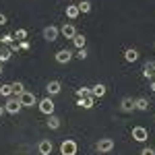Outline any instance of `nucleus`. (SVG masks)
Instances as JSON below:
<instances>
[{
  "instance_id": "f257e3e1",
  "label": "nucleus",
  "mask_w": 155,
  "mask_h": 155,
  "mask_svg": "<svg viewBox=\"0 0 155 155\" xmlns=\"http://www.w3.org/2000/svg\"><path fill=\"white\" fill-rule=\"evenodd\" d=\"M21 101H19V97H8V99H6V104H4V110H6V112H8V114H12V116H15V114H19V112H21Z\"/></svg>"
},
{
  "instance_id": "f03ea898",
  "label": "nucleus",
  "mask_w": 155,
  "mask_h": 155,
  "mask_svg": "<svg viewBox=\"0 0 155 155\" xmlns=\"http://www.w3.org/2000/svg\"><path fill=\"white\" fill-rule=\"evenodd\" d=\"M19 101H21L23 107H33L37 104V97H35V93H31V91H23V93L19 95Z\"/></svg>"
},
{
  "instance_id": "7ed1b4c3",
  "label": "nucleus",
  "mask_w": 155,
  "mask_h": 155,
  "mask_svg": "<svg viewBox=\"0 0 155 155\" xmlns=\"http://www.w3.org/2000/svg\"><path fill=\"white\" fill-rule=\"evenodd\" d=\"M60 153L62 155H77V143H74L72 139L62 141V145H60Z\"/></svg>"
},
{
  "instance_id": "20e7f679",
  "label": "nucleus",
  "mask_w": 155,
  "mask_h": 155,
  "mask_svg": "<svg viewBox=\"0 0 155 155\" xmlns=\"http://www.w3.org/2000/svg\"><path fill=\"white\" fill-rule=\"evenodd\" d=\"M39 112H41V114H46V116H52V114H54V101H52V99H50V97H44V99H41V101H39Z\"/></svg>"
},
{
  "instance_id": "39448f33",
  "label": "nucleus",
  "mask_w": 155,
  "mask_h": 155,
  "mask_svg": "<svg viewBox=\"0 0 155 155\" xmlns=\"http://www.w3.org/2000/svg\"><path fill=\"white\" fill-rule=\"evenodd\" d=\"M132 139H134L137 143H145V141L149 139V132H147V128H143V126H134V128H132Z\"/></svg>"
},
{
  "instance_id": "423d86ee",
  "label": "nucleus",
  "mask_w": 155,
  "mask_h": 155,
  "mask_svg": "<svg viewBox=\"0 0 155 155\" xmlns=\"http://www.w3.org/2000/svg\"><path fill=\"white\" fill-rule=\"evenodd\" d=\"M54 58H56L58 64H68V62L72 60V52H71V50H58Z\"/></svg>"
},
{
  "instance_id": "0eeeda50",
  "label": "nucleus",
  "mask_w": 155,
  "mask_h": 155,
  "mask_svg": "<svg viewBox=\"0 0 155 155\" xmlns=\"http://www.w3.org/2000/svg\"><path fill=\"white\" fill-rule=\"evenodd\" d=\"M114 149V141L112 139H99L97 141V151L99 153H110Z\"/></svg>"
},
{
  "instance_id": "6e6552de",
  "label": "nucleus",
  "mask_w": 155,
  "mask_h": 155,
  "mask_svg": "<svg viewBox=\"0 0 155 155\" xmlns=\"http://www.w3.org/2000/svg\"><path fill=\"white\" fill-rule=\"evenodd\" d=\"M58 33H60V29L54 27V25H48V27L44 29V37H46L48 41H56V39H58Z\"/></svg>"
},
{
  "instance_id": "1a4fd4ad",
  "label": "nucleus",
  "mask_w": 155,
  "mask_h": 155,
  "mask_svg": "<svg viewBox=\"0 0 155 155\" xmlns=\"http://www.w3.org/2000/svg\"><path fill=\"white\" fill-rule=\"evenodd\" d=\"M52 149H54V145H52L50 139H44V141H39V145H37L39 155H50V153H52Z\"/></svg>"
},
{
  "instance_id": "9d476101",
  "label": "nucleus",
  "mask_w": 155,
  "mask_h": 155,
  "mask_svg": "<svg viewBox=\"0 0 155 155\" xmlns=\"http://www.w3.org/2000/svg\"><path fill=\"white\" fill-rule=\"evenodd\" d=\"M77 106L85 107V110H91L95 106V97L93 95H87V97H77Z\"/></svg>"
},
{
  "instance_id": "9b49d317",
  "label": "nucleus",
  "mask_w": 155,
  "mask_h": 155,
  "mask_svg": "<svg viewBox=\"0 0 155 155\" xmlns=\"http://www.w3.org/2000/svg\"><path fill=\"white\" fill-rule=\"evenodd\" d=\"M60 33L66 37V39H72L74 33H77V29H74V25H72V23H64L62 27H60Z\"/></svg>"
},
{
  "instance_id": "f8f14e48",
  "label": "nucleus",
  "mask_w": 155,
  "mask_h": 155,
  "mask_svg": "<svg viewBox=\"0 0 155 155\" xmlns=\"http://www.w3.org/2000/svg\"><path fill=\"white\" fill-rule=\"evenodd\" d=\"M143 77H145V79H149V81H153V79H155V62H145Z\"/></svg>"
},
{
  "instance_id": "ddd939ff",
  "label": "nucleus",
  "mask_w": 155,
  "mask_h": 155,
  "mask_svg": "<svg viewBox=\"0 0 155 155\" xmlns=\"http://www.w3.org/2000/svg\"><path fill=\"white\" fill-rule=\"evenodd\" d=\"M46 91H48V95H58L60 91H62V85H60V81H50L48 87H46Z\"/></svg>"
},
{
  "instance_id": "4468645a",
  "label": "nucleus",
  "mask_w": 155,
  "mask_h": 155,
  "mask_svg": "<svg viewBox=\"0 0 155 155\" xmlns=\"http://www.w3.org/2000/svg\"><path fill=\"white\" fill-rule=\"evenodd\" d=\"M91 95L95 97V99H99V97H104L106 95V85H101V83H97L91 87Z\"/></svg>"
},
{
  "instance_id": "2eb2a0df",
  "label": "nucleus",
  "mask_w": 155,
  "mask_h": 155,
  "mask_svg": "<svg viewBox=\"0 0 155 155\" xmlns=\"http://www.w3.org/2000/svg\"><path fill=\"white\" fill-rule=\"evenodd\" d=\"M134 110H139V112H147V110H149V99H147V97H139V99H134Z\"/></svg>"
},
{
  "instance_id": "dca6fc26",
  "label": "nucleus",
  "mask_w": 155,
  "mask_h": 155,
  "mask_svg": "<svg viewBox=\"0 0 155 155\" xmlns=\"http://www.w3.org/2000/svg\"><path fill=\"white\" fill-rule=\"evenodd\" d=\"M120 110H122V112H132V110H134V99H132V97H124V99L120 101Z\"/></svg>"
},
{
  "instance_id": "f3484780",
  "label": "nucleus",
  "mask_w": 155,
  "mask_h": 155,
  "mask_svg": "<svg viewBox=\"0 0 155 155\" xmlns=\"http://www.w3.org/2000/svg\"><path fill=\"white\" fill-rule=\"evenodd\" d=\"M60 124H62V120L56 116V114H52V116H48V128H52V130H58Z\"/></svg>"
},
{
  "instance_id": "a211bd4d",
  "label": "nucleus",
  "mask_w": 155,
  "mask_h": 155,
  "mask_svg": "<svg viewBox=\"0 0 155 155\" xmlns=\"http://www.w3.org/2000/svg\"><path fill=\"white\" fill-rule=\"evenodd\" d=\"M85 41H87V39H85L83 33H74V37H72V46H74L77 50L85 48Z\"/></svg>"
},
{
  "instance_id": "6ab92c4d",
  "label": "nucleus",
  "mask_w": 155,
  "mask_h": 155,
  "mask_svg": "<svg viewBox=\"0 0 155 155\" xmlns=\"http://www.w3.org/2000/svg\"><path fill=\"white\" fill-rule=\"evenodd\" d=\"M124 60H126V62H137V60H139V52L134 48H128L124 52Z\"/></svg>"
},
{
  "instance_id": "aec40b11",
  "label": "nucleus",
  "mask_w": 155,
  "mask_h": 155,
  "mask_svg": "<svg viewBox=\"0 0 155 155\" xmlns=\"http://www.w3.org/2000/svg\"><path fill=\"white\" fill-rule=\"evenodd\" d=\"M0 95H4L6 99H8V97H12V95H15V93H12V85L11 83L0 85Z\"/></svg>"
},
{
  "instance_id": "412c9836",
  "label": "nucleus",
  "mask_w": 155,
  "mask_h": 155,
  "mask_svg": "<svg viewBox=\"0 0 155 155\" xmlns=\"http://www.w3.org/2000/svg\"><path fill=\"white\" fill-rule=\"evenodd\" d=\"M79 15H81V11H79V6H77V4L66 6V17H68V19H77Z\"/></svg>"
},
{
  "instance_id": "4be33fe9",
  "label": "nucleus",
  "mask_w": 155,
  "mask_h": 155,
  "mask_svg": "<svg viewBox=\"0 0 155 155\" xmlns=\"http://www.w3.org/2000/svg\"><path fill=\"white\" fill-rule=\"evenodd\" d=\"M11 85H12V93H15V97H19L25 91V87H23L21 81H15V83H11Z\"/></svg>"
},
{
  "instance_id": "5701e85b",
  "label": "nucleus",
  "mask_w": 155,
  "mask_h": 155,
  "mask_svg": "<svg viewBox=\"0 0 155 155\" xmlns=\"http://www.w3.org/2000/svg\"><path fill=\"white\" fill-rule=\"evenodd\" d=\"M11 58H12V52L8 48H4L2 52H0V64H2V62H8Z\"/></svg>"
},
{
  "instance_id": "b1692460",
  "label": "nucleus",
  "mask_w": 155,
  "mask_h": 155,
  "mask_svg": "<svg viewBox=\"0 0 155 155\" xmlns=\"http://www.w3.org/2000/svg\"><path fill=\"white\" fill-rule=\"evenodd\" d=\"M12 35H15L17 41H25V39H27V29H17Z\"/></svg>"
},
{
  "instance_id": "393cba45",
  "label": "nucleus",
  "mask_w": 155,
  "mask_h": 155,
  "mask_svg": "<svg viewBox=\"0 0 155 155\" xmlns=\"http://www.w3.org/2000/svg\"><path fill=\"white\" fill-rule=\"evenodd\" d=\"M91 95V87H79L77 89V97H87Z\"/></svg>"
},
{
  "instance_id": "a878e982",
  "label": "nucleus",
  "mask_w": 155,
  "mask_h": 155,
  "mask_svg": "<svg viewBox=\"0 0 155 155\" xmlns=\"http://www.w3.org/2000/svg\"><path fill=\"white\" fill-rule=\"evenodd\" d=\"M77 6H79V11H81V12H91V2H89V0H83V2L77 4Z\"/></svg>"
},
{
  "instance_id": "bb28decb",
  "label": "nucleus",
  "mask_w": 155,
  "mask_h": 155,
  "mask_svg": "<svg viewBox=\"0 0 155 155\" xmlns=\"http://www.w3.org/2000/svg\"><path fill=\"white\" fill-rule=\"evenodd\" d=\"M0 41H2V46H11L12 41H15V35H12V33H6V35L0 37Z\"/></svg>"
},
{
  "instance_id": "cd10ccee",
  "label": "nucleus",
  "mask_w": 155,
  "mask_h": 155,
  "mask_svg": "<svg viewBox=\"0 0 155 155\" xmlns=\"http://www.w3.org/2000/svg\"><path fill=\"white\" fill-rule=\"evenodd\" d=\"M77 58H79V60H85V58H87V50H85V48L77 50Z\"/></svg>"
},
{
  "instance_id": "c85d7f7f",
  "label": "nucleus",
  "mask_w": 155,
  "mask_h": 155,
  "mask_svg": "<svg viewBox=\"0 0 155 155\" xmlns=\"http://www.w3.org/2000/svg\"><path fill=\"white\" fill-rule=\"evenodd\" d=\"M141 155H155V151L151 149V147H145L143 151H141Z\"/></svg>"
},
{
  "instance_id": "c756f323",
  "label": "nucleus",
  "mask_w": 155,
  "mask_h": 155,
  "mask_svg": "<svg viewBox=\"0 0 155 155\" xmlns=\"http://www.w3.org/2000/svg\"><path fill=\"white\" fill-rule=\"evenodd\" d=\"M19 48H21V50H29L31 46H29V41L25 39V41H19Z\"/></svg>"
},
{
  "instance_id": "7c9ffc66",
  "label": "nucleus",
  "mask_w": 155,
  "mask_h": 155,
  "mask_svg": "<svg viewBox=\"0 0 155 155\" xmlns=\"http://www.w3.org/2000/svg\"><path fill=\"white\" fill-rule=\"evenodd\" d=\"M8 50H11V52H19V50H21V48H19V41H12Z\"/></svg>"
},
{
  "instance_id": "2f4dec72",
  "label": "nucleus",
  "mask_w": 155,
  "mask_h": 155,
  "mask_svg": "<svg viewBox=\"0 0 155 155\" xmlns=\"http://www.w3.org/2000/svg\"><path fill=\"white\" fill-rule=\"evenodd\" d=\"M6 21H8V19H6V15H4V12H0V25H6Z\"/></svg>"
},
{
  "instance_id": "473e14b6",
  "label": "nucleus",
  "mask_w": 155,
  "mask_h": 155,
  "mask_svg": "<svg viewBox=\"0 0 155 155\" xmlns=\"http://www.w3.org/2000/svg\"><path fill=\"white\" fill-rule=\"evenodd\" d=\"M4 112H6V110H4V106H0V118L4 116Z\"/></svg>"
},
{
  "instance_id": "72a5a7b5",
  "label": "nucleus",
  "mask_w": 155,
  "mask_h": 155,
  "mask_svg": "<svg viewBox=\"0 0 155 155\" xmlns=\"http://www.w3.org/2000/svg\"><path fill=\"white\" fill-rule=\"evenodd\" d=\"M151 91H153V93H155V79H153V81H151Z\"/></svg>"
},
{
  "instance_id": "f704fd0d",
  "label": "nucleus",
  "mask_w": 155,
  "mask_h": 155,
  "mask_svg": "<svg viewBox=\"0 0 155 155\" xmlns=\"http://www.w3.org/2000/svg\"><path fill=\"white\" fill-rule=\"evenodd\" d=\"M2 50H4V48H2V41H0V52H2Z\"/></svg>"
},
{
  "instance_id": "c9c22d12",
  "label": "nucleus",
  "mask_w": 155,
  "mask_h": 155,
  "mask_svg": "<svg viewBox=\"0 0 155 155\" xmlns=\"http://www.w3.org/2000/svg\"><path fill=\"white\" fill-rule=\"evenodd\" d=\"M0 74H2V66H0Z\"/></svg>"
}]
</instances>
